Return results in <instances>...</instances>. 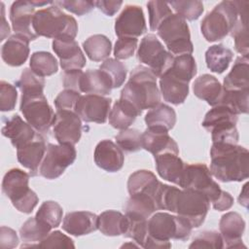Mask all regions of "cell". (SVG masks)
Returning <instances> with one entry per match:
<instances>
[{"label":"cell","instance_id":"6da1fadb","mask_svg":"<svg viewBox=\"0 0 249 249\" xmlns=\"http://www.w3.org/2000/svg\"><path fill=\"white\" fill-rule=\"evenodd\" d=\"M158 210H167L185 219L192 228H198L204 222L209 210V200L202 194L178 189L160 182L155 196Z\"/></svg>","mask_w":249,"mask_h":249},{"label":"cell","instance_id":"7a4b0ae2","mask_svg":"<svg viewBox=\"0 0 249 249\" xmlns=\"http://www.w3.org/2000/svg\"><path fill=\"white\" fill-rule=\"evenodd\" d=\"M210 172L219 181L241 182L249 175V152L237 144L213 143Z\"/></svg>","mask_w":249,"mask_h":249},{"label":"cell","instance_id":"3957f363","mask_svg":"<svg viewBox=\"0 0 249 249\" xmlns=\"http://www.w3.org/2000/svg\"><path fill=\"white\" fill-rule=\"evenodd\" d=\"M120 99L132 106L141 115L143 110L152 109L160 103V92L157 76L146 66H136L121 91Z\"/></svg>","mask_w":249,"mask_h":249},{"label":"cell","instance_id":"277c9868","mask_svg":"<svg viewBox=\"0 0 249 249\" xmlns=\"http://www.w3.org/2000/svg\"><path fill=\"white\" fill-rule=\"evenodd\" d=\"M148 236L143 248H170L171 239L187 240L192 226L178 215L156 212L147 221Z\"/></svg>","mask_w":249,"mask_h":249},{"label":"cell","instance_id":"5b68a950","mask_svg":"<svg viewBox=\"0 0 249 249\" xmlns=\"http://www.w3.org/2000/svg\"><path fill=\"white\" fill-rule=\"evenodd\" d=\"M32 28L37 36L61 39L73 38L78 34V23L76 19L65 13L54 3L45 9L37 11L33 17Z\"/></svg>","mask_w":249,"mask_h":249},{"label":"cell","instance_id":"8992f818","mask_svg":"<svg viewBox=\"0 0 249 249\" xmlns=\"http://www.w3.org/2000/svg\"><path fill=\"white\" fill-rule=\"evenodd\" d=\"M238 19L235 1H222L217 4L202 19L200 30L208 42L224 39L231 33Z\"/></svg>","mask_w":249,"mask_h":249},{"label":"cell","instance_id":"52a82bcc","mask_svg":"<svg viewBox=\"0 0 249 249\" xmlns=\"http://www.w3.org/2000/svg\"><path fill=\"white\" fill-rule=\"evenodd\" d=\"M30 174L19 168L10 169L2 181V192L19 212L29 214L38 203V196L28 187Z\"/></svg>","mask_w":249,"mask_h":249},{"label":"cell","instance_id":"ba28073f","mask_svg":"<svg viewBox=\"0 0 249 249\" xmlns=\"http://www.w3.org/2000/svg\"><path fill=\"white\" fill-rule=\"evenodd\" d=\"M157 31L171 54H192L194 46L191 41L190 29L183 18L176 14L170 15L162 21Z\"/></svg>","mask_w":249,"mask_h":249},{"label":"cell","instance_id":"9c48e42d","mask_svg":"<svg viewBox=\"0 0 249 249\" xmlns=\"http://www.w3.org/2000/svg\"><path fill=\"white\" fill-rule=\"evenodd\" d=\"M178 186L202 194L212 204L217 202L223 193L218 183L212 179L210 169L204 163L186 164Z\"/></svg>","mask_w":249,"mask_h":249},{"label":"cell","instance_id":"30bf717a","mask_svg":"<svg viewBox=\"0 0 249 249\" xmlns=\"http://www.w3.org/2000/svg\"><path fill=\"white\" fill-rule=\"evenodd\" d=\"M19 109L25 121L37 132L49 131L53 122L54 113L44 93L21 94Z\"/></svg>","mask_w":249,"mask_h":249},{"label":"cell","instance_id":"8fae6325","mask_svg":"<svg viewBox=\"0 0 249 249\" xmlns=\"http://www.w3.org/2000/svg\"><path fill=\"white\" fill-rule=\"evenodd\" d=\"M137 59L148 65L157 77H160L170 68L174 55L164 49L156 35L148 34L140 42Z\"/></svg>","mask_w":249,"mask_h":249},{"label":"cell","instance_id":"7c38bea8","mask_svg":"<svg viewBox=\"0 0 249 249\" xmlns=\"http://www.w3.org/2000/svg\"><path fill=\"white\" fill-rule=\"evenodd\" d=\"M76 157L77 152L73 145L50 143L47 145L39 172L46 179H56L75 161Z\"/></svg>","mask_w":249,"mask_h":249},{"label":"cell","instance_id":"4fadbf2b","mask_svg":"<svg viewBox=\"0 0 249 249\" xmlns=\"http://www.w3.org/2000/svg\"><path fill=\"white\" fill-rule=\"evenodd\" d=\"M237 120L236 114L228 107L219 104L213 106L206 113L201 124L211 133L212 141H217L229 138L236 132Z\"/></svg>","mask_w":249,"mask_h":249},{"label":"cell","instance_id":"5bb4252c","mask_svg":"<svg viewBox=\"0 0 249 249\" xmlns=\"http://www.w3.org/2000/svg\"><path fill=\"white\" fill-rule=\"evenodd\" d=\"M52 126L53 135L58 144L74 146L81 138L82 122L76 112L56 110Z\"/></svg>","mask_w":249,"mask_h":249},{"label":"cell","instance_id":"9a60e30c","mask_svg":"<svg viewBox=\"0 0 249 249\" xmlns=\"http://www.w3.org/2000/svg\"><path fill=\"white\" fill-rule=\"evenodd\" d=\"M111 98L98 94L81 95L75 112L86 123L104 124L111 110Z\"/></svg>","mask_w":249,"mask_h":249},{"label":"cell","instance_id":"2e32d148","mask_svg":"<svg viewBox=\"0 0 249 249\" xmlns=\"http://www.w3.org/2000/svg\"><path fill=\"white\" fill-rule=\"evenodd\" d=\"M147 31L143 10L137 5H126L115 21V33L119 38H137Z\"/></svg>","mask_w":249,"mask_h":249},{"label":"cell","instance_id":"e0dca14e","mask_svg":"<svg viewBox=\"0 0 249 249\" xmlns=\"http://www.w3.org/2000/svg\"><path fill=\"white\" fill-rule=\"evenodd\" d=\"M53 50L59 57L60 66L64 71L79 70L86 65V57L73 38L65 37L53 40Z\"/></svg>","mask_w":249,"mask_h":249},{"label":"cell","instance_id":"ac0fdd59","mask_svg":"<svg viewBox=\"0 0 249 249\" xmlns=\"http://www.w3.org/2000/svg\"><path fill=\"white\" fill-rule=\"evenodd\" d=\"M35 8L30 1H16L10 9V19L16 34L25 36L29 41L35 40L38 36L32 28Z\"/></svg>","mask_w":249,"mask_h":249},{"label":"cell","instance_id":"d6986e66","mask_svg":"<svg viewBox=\"0 0 249 249\" xmlns=\"http://www.w3.org/2000/svg\"><path fill=\"white\" fill-rule=\"evenodd\" d=\"M219 229L220 234L224 242V247H245V245L242 243V235L245 230V222L240 214L233 211L224 214L220 219Z\"/></svg>","mask_w":249,"mask_h":249},{"label":"cell","instance_id":"ffe728a7","mask_svg":"<svg viewBox=\"0 0 249 249\" xmlns=\"http://www.w3.org/2000/svg\"><path fill=\"white\" fill-rule=\"evenodd\" d=\"M94 162L98 167L107 172L119 171L124 162L123 150L113 141L101 140L94 149Z\"/></svg>","mask_w":249,"mask_h":249},{"label":"cell","instance_id":"44dd1931","mask_svg":"<svg viewBox=\"0 0 249 249\" xmlns=\"http://www.w3.org/2000/svg\"><path fill=\"white\" fill-rule=\"evenodd\" d=\"M47 150L43 136L38 132L34 139L17 149L18 162L29 169L31 176H36Z\"/></svg>","mask_w":249,"mask_h":249},{"label":"cell","instance_id":"7402d4cb","mask_svg":"<svg viewBox=\"0 0 249 249\" xmlns=\"http://www.w3.org/2000/svg\"><path fill=\"white\" fill-rule=\"evenodd\" d=\"M62 229L75 236L89 234L98 230V216L89 211H74L65 215Z\"/></svg>","mask_w":249,"mask_h":249},{"label":"cell","instance_id":"603a6c76","mask_svg":"<svg viewBox=\"0 0 249 249\" xmlns=\"http://www.w3.org/2000/svg\"><path fill=\"white\" fill-rule=\"evenodd\" d=\"M29 39L19 34H14L7 39L1 49L4 62L13 67L22 65L29 55Z\"/></svg>","mask_w":249,"mask_h":249},{"label":"cell","instance_id":"cb8c5ba5","mask_svg":"<svg viewBox=\"0 0 249 249\" xmlns=\"http://www.w3.org/2000/svg\"><path fill=\"white\" fill-rule=\"evenodd\" d=\"M142 149L150 152L154 157L166 152L179 154L178 145L169 136L168 131L148 127L142 133Z\"/></svg>","mask_w":249,"mask_h":249},{"label":"cell","instance_id":"d4e9b609","mask_svg":"<svg viewBox=\"0 0 249 249\" xmlns=\"http://www.w3.org/2000/svg\"><path fill=\"white\" fill-rule=\"evenodd\" d=\"M159 175L173 184L179 185L186 163L179 158V154L162 153L154 157Z\"/></svg>","mask_w":249,"mask_h":249},{"label":"cell","instance_id":"484cf974","mask_svg":"<svg viewBox=\"0 0 249 249\" xmlns=\"http://www.w3.org/2000/svg\"><path fill=\"white\" fill-rule=\"evenodd\" d=\"M38 132L18 115H14L2 127L3 136L9 138L15 148H19L35 138Z\"/></svg>","mask_w":249,"mask_h":249},{"label":"cell","instance_id":"4316f807","mask_svg":"<svg viewBox=\"0 0 249 249\" xmlns=\"http://www.w3.org/2000/svg\"><path fill=\"white\" fill-rule=\"evenodd\" d=\"M160 184V182L152 171L141 169L130 174L127 180V191L129 196L146 195L155 200Z\"/></svg>","mask_w":249,"mask_h":249},{"label":"cell","instance_id":"83f0119b","mask_svg":"<svg viewBox=\"0 0 249 249\" xmlns=\"http://www.w3.org/2000/svg\"><path fill=\"white\" fill-rule=\"evenodd\" d=\"M193 90L197 98L206 101L211 106H216L220 103L223 86L214 76L203 74L195 80Z\"/></svg>","mask_w":249,"mask_h":249},{"label":"cell","instance_id":"f1b7e54d","mask_svg":"<svg viewBox=\"0 0 249 249\" xmlns=\"http://www.w3.org/2000/svg\"><path fill=\"white\" fill-rule=\"evenodd\" d=\"M160 89L166 102L180 105L185 102L189 94V83L183 82L165 72L160 77Z\"/></svg>","mask_w":249,"mask_h":249},{"label":"cell","instance_id":"f546056e","mask_svg":"<svg viewBox=\"0 0 249 249\" xmlns=\"http://www.w3.org/2000/svg\"><path fill=\"white\" fill-rule=\"evenodd\" d=\"M112 89L110 79L100 69H89L81 77L80 92L104 96L110 94Z\"/></svg>","mask_w":249,"mask_h":249},{"label":"cell","instance_id":"4dcf8cb0","mask_svg":"<svg viewBox=\"0 0 249 249\" xmlns=\"http://www.w3.org/2000/svg\"><path fill=\"white\" fill-rule=\"evenodd\" d=\"M238 10V19L231 31V35L234 40V49L242 56H248V1H235Z\"/></svg>","mask_w":249,"mask_h":249},{"label":"cell","instance_id":"1f68e13d","mask_svg":"<svg viewBox=\"0 0 249 249\" xmlns=\"http://www.w3.org/2000/svg\"><path fill=\"white\" fill-rule=\"evenodd\" d=\"M223 89L226 90L249 89V59L248 56H238L224 78Z\"/></svg>","mask_w":249,"mask_h":249},{"label":"cell","instance_id":"d6a6232c","mask_svg":"<svg viewBox=\"0 0 249 249\" xmlns=\"http://www.w3.org/2000/svg\"><path fill=\"white\" fill-rule=\"evenodd\" d=\"M157 210L154 198L146 195L130 196L124 206L125 216L135 221L148 220Z\"/></svg>","mask_w":249,"mask_h":249},{"label":"cell","instance_id":"836d02e7","mask_svg":"<svg viewBox=\"0 0 249 249\" xmlns=\"http://www.w3.org/2000/svg\"><path fill=\"white\" fill-rule=\"evenodd\" d=\"M128 229V219L116 210H106L98 216V230L107 236L124 235Z\"/></svg>","mask_w":249,"mask_h":249},{"label":"cell","instance_id":"e575fe53","mask_svg":"<svg viewBox=\"0 0 249 249\" xmlns=\"http://www.w3.org/2000/svg\"><path fill=\"white\" fill-rule=\"evenodd\" d=\"M145 123L148 128L168 131L176 123V113L170 106L160 103L147 112Z\"/></svg>","mask_w":249,"mask_h":249},{"label":"cell","instance_id":"d590c367","mask_svg":"<svg viewBox=\"0 0 249 249\" xmlns=\"http://www.w3.org/2000/svg\"><path fill=\"white\" fill-rule=\"evenodd\" d=\"M52 228L40 222L36 217L27 219L19 229V236L23 241V247H35L50 233Z\"/></svg>","mask_w":249,"mask_h":249},{"label":"cell","instance_id":"8d00e7d4","mask_svg":"<svg viewBox=\"0 0 249 249\" xmlns=\"http://www.w3.org/2000/svg\"><path fill=\"white\" fill-rule=\"evenodd\" d=\"M139 114L125 101L117 100L109 112V124L117 129H126L135 121Z\"/></svg>","mask_w":249,"mask_h":249},{"label":"cell","instance_id":"74e56055","mask_svg":"<svg viewBox=\"0 0 249 249\" xmlns=\"http://www.w3.org/2000/svg\"><path fill=\"white\" fill-rule=\"evenodd\" d=\"M233 57L232 52L224 45H213L205 52V61L210 71L221 74L226 71Z\"/></svg>","mask_w":249,"mask_h":249},{"label":"cell","instance_id":"f35d334b","mask_svg":"<svg viewBox=\"0 0 249 249\" xmlns=\"http://www.w3.org/2000/svg\"><path fill=\"white\" fill-rule=\"evenodd\" d=\"M83 48L86 54L92 61L99 62L107 59L112 51V43L108 37L95 34L84 41Z\"/></svg>","mask_w":249,"mask_h":249},{"label":"cell","instance_id":"ab89813d","mask_svg":"<svg viewBox=\"0 0 249 249\" xmlns=\"http://www.w3.org/2000/svg\"><path fill=\"white\" fill-rule=\"evenodd\" d=\"M166 72L183 82L189 83L197 72L196 60L192 54L176 55Z\"/></svg>","mask_w":249,"mask_h":249},{"label":"cell","instance_id":"60d3db41","mask_svg":"<svg viewBox=\"0 0 249 249\" xmlns=\"http://www.w3.org/2000/svg\"><path fill=\"white\" fill-rule=\"evenodd\" d=\"M30 69L40 77L51 76L57 72L58 64L56 58L48 52H35L30 57Z\"/></svg>","mask_w":249,"mask_h":249},{"label":"cell","instance_id":"b9f144b4","mask_svg":"<svg viewBox=\"0 0 249 249\" xmlns=\"http://www.w3.org/2000/svg\"><path fill=\"white\" fill-rule=\"evenodd\" d=\"M248 100H249V89L226 90L223 89V94L219 104L228 107L236 115L247 114Z\"/></svg>","mask_w":249,"mask_h":249},{"label":"cell","instance_id":"7bdbcfd3","mask_svg":"<svg viewBox=\"0 0 249 249\" xmlns=\"http://www.w3.org/2000/svg\"><path fill=\"white\" fill-rule=\"evenodd\" d=\"M62 207L53 200L44 201L36 212V219L48 225L52 229L57 228L62 220Z\"/></svg>","mask_w":249,"mask_h":249},{"label":"cell","instance_id":"ee69618b","mask_svg":"<svg viewBox=\"0 0 249 249\" xmlns=\"http://www.w3.org/2000/svg\"><path fill=\"white\" fill-rule=\"evenodd\" d=\"M21 94H35L44 93L45 80L43 77L35 74L30 68H24L19 79L16 82Z\"/></svg>","mask_w":249,"mask_h":249},{"label":"cell","instance_id":"f6af8a7d","mask_svg":"<svg viewBox=\"0 0 249 249\" xmlns=\"http://www.w3.org/2000/svg\"><path fill=\"white\" fill-rule=\"evenodd\" d=\"M110 79L113 89L120 88L125 81L127 69L126 66L118 59L107 58L99 67Z\"/></svg>","mask_w":249,"mask_h":249},{"label":"cell","instance_id":"bcb514c9","mask_svg":"<svg viewBox=\"0 0 249 249\" xmlns=\"http://www.w3.org/2000/svg\"><path fill=\"white\" fill-rule=\"evenodd\" d=\"M168 5L171 6L176 15L183 18L185 20H196L203 13V4L200 1L196 0H186V1H171L168 2Z\"/></svg>","mask_w":249,"mask_h":249},{"label":"cell","instance_id":"7dc6e473","mask_svg":"<svg viewBox=\"0 0 249 249\" xmlns=\"http://www.w3.org/2000/svg\"><path fill=\"white\" fill-rule=\"evenodd\" d=\"M117 145L126 153L137 152L142 149V134L134 128H126L116 135Z\"/></svg>","mask_w":249,"mask_h":249},{"label":"cell","instance_id":"c3c4849f","mask_svg":"<svg viewBox=\"0 0 249 249\" xmlns=\"http://www.w3.org/2000/svg\"><path fill=\"white\" fill-rule=\"evenodd\" d=\"M147 9L149 12L150 29L152 31H157L162 21L173 14L168 3L163 1H149Z\"/></svg>","mask_w":249,"mask_h":249},{"label":"cell","instance_id":"681fc988","mask_svg":"<svg viewBox=\"0 0 249 249\" xmlns=\"http://www.w3.org/2000/svg\"><path fill=\"white\" fill-rule=\"evenodd\" d=\"M190 248H224L221 234L215 231H204L199 232L192 241Z\"/></svg>","mask_w":249,"mask_h":249},{"label":"cell","instance_id":"f907efd6","mask_svg":"<svg viewBox=\"0 0 249 249\" xmlns=\"http://www.w3.org/2000/svg\"><path fill=\"white\" fill-rule=\"evenodd\" d=\"M18 91L15 86L1 81L0 83V110L2 112L12 111L16 107Z\"/></svg>","mask_w":249,"mask_h":249},{"label":"cell","instance_id":"816d5d0a","mask_svg":"<svg viewBox=\"0 0 249 249\" xmlns=\"http://www.w3.org/2000/svg\"><path fill=\"white\" fill-rule=\"evenodd\" d=\"M37 247L42 248H74L73 240L59 231L50 232Z\"/></svg>","mask_w":249,"mask_h":249},{"label":"cell","instance_id":"f5cc1de1","mask_svg":"<svg viewBox=\"0 0 249 249\" xmlns=\"http://www.w3.org/2000/svg\"><path fill=\"white\" fill-rule=\"evenodd\" d=\"M137 38H119L114 47V55L119 59H127L134 54L137 48Z\"/></svg>","mask_w":249,"mask_h":249},{"label":"cell","instance_id":"db71d44e","mask_svg":"<svg viewBox=\"0 0 249 249\" xmlns=\"http://www.w3.org/2000/svg\"><path fill=\"white\" fill-rule=\"evenodd\" d=\"M80 92L73 89H64L58 93L54 99V105L57 110H67L75 112L76 105L80 99Z\"/></svg>","mask_w":249,"mask_h":249},{"label":"cell","instance_id":"11a10c76","mask_svg":"<svg viewBox=\"0 0 249 249\" xmlns=\"http://www.w3.org/2000/svg\"><path fill=\"white\" fill-rule=\"evenodd\" d=\"M56 6H60L61 8L77 15V16H84L89 13L94 8V2L91 1H72V0H62V1H55L53 2Z\"/></svg>","mask_w":249,"mask_h":249},{"label":"cell","instance_id":"9f6ffc18","mask_svg":"<svg viewBox=\"0 0 249 249\" xmlns=\"http://www.w3.org/2000/svg\"><path fill=\"white\" fill-rule=\"evenodd\" d=\"M83 73L81 69L64 71L62 76L63 87L66 89H73L80 92V81Z\"/></svg>","mask_w":249,"mask_h":249},{"label":"cell","instance_id":"6f0895ef","mask_svg":"<svg viewBox=\"0 0 249 249\" xmlns=\"http://www.w3.org/2000/svg\"><path fill=\"white\" fill-rule=\"evenodd\" d=\"M0 245L3 249L15 248L18 244V237L17 232L8 227L2 226L0 230Z\"/></svg>","mask_w":249,"mask_h":249},{"label":"cell","instance_id":"680465c9","mask_svg":"<svg viewBox=\"0 0 249 249\" xmlns=\"http://www.w3.org/2000/svg\"><path fill=\"white\" fill-rule=\"evenodd\" d=\"M94 5L106 16H114L123 5V1H94Z\"/></svg>","mask_w":249,"mask_h":249},{"label":"cell","instance_id":"91938a15","mask_svg":"<svg viewBox=\"0 0 249 249\" xmlns=\"http://www.w3.org/2000/svg\"><path fill=\"white\" fill-rule=\"evenodd\" d=\"M232 204H233V197L231 196L230 193L223 191L220 198L217 200V202L212 204V206L214 209L218 211H224V210L230 209L232 206Z\"/></svg>","mask_w":249,"mask_h":249},{"label":"cell","instance_id":"94428289","mask_svg":"<svg viewBox=\"0 0 249 249\" xmlns=\"http://www.w3.org/2000/svg\"><path fill=\"white\" fill-rule=\"evenodd\" d=\"M1 18H2V23H1V39H0V41H3L5 39V37L7 35H9V33H10V27L5 19V8H4L3 2H1Z\"/></svg>","mask_w":249,"mask_h":249},{"label":"cell","instance_id":"6125c7cd","mask_svg":"<svg viewBox=\"0 0 249 249\" xmlns=\"http://www.w3.org/2000/svg\"><path fill=\"white\" fill-rule=\"evenodd\" d=\"M247 187H248V184L246 183L244 186H243V189L239 195V197H238V201L241 205H243L244 207H247V203H248V196H247Z\"/></svg>","mask_w":249,"mask_h":249}]
</instances>
